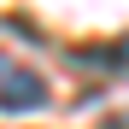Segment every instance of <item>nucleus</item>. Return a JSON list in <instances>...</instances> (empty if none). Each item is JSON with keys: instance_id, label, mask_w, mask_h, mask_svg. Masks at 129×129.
<instances>
[{"instance_id": "obj_1", "label": "nucleus", "mask_w": 129, "mask_h": 129, "mask_svg": "<svg viewBox=\"0 0 129 129\" xmlns=\"http://www.w3.org/2000/svg\"><path fill=\"white\" fill-rule=\"evenodd\" d=\"M47 100V88H41V76L24 71V64H12L6 76H0V112H29V106Z\"/></svg>"}, {"instance_id": "obj_2", "label": "nucleus", "mask_w": 129, "mask_h": 129, "mask_svg": "<svg viewBox=\"0 0 129 129\" xmlns=\"http://www.w3.org/2000/svg\"><path fill=\"white\" fill-rule=\"evenodd\" d=\"M117 59H123V64H129V41H123V47H117Z\"/></svg>"}, {"instance_id": "obj_3", "label": "nucleus", "mask_w": 129, "mask_h": 129, "mask_svg": "<svg viewBox=\"0 0 129 129\" xmlns=\"http://www.w3.org/2000/svg\"><path fill=\"white\" fill-rule=\"evenodd\" d=\"M6 71H12V64H6V53H0V76H6Z\"/></svg>"}]
</instances>
